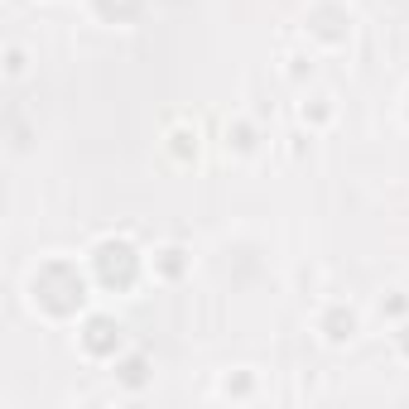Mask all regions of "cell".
I'll return each mask as SVG.
<instances>
[{"mask_svg": "<svg viewBox=\"0 0 409 409\" xmlns=\"http://www.w3.org/2000/svg\"><path fill=\"white\" fill-rule=\"evenodd\" d=\"M97 270H102L106 284H121V289H126V284L135 279V250L126 241H106L97 250Z\"/></svg>", "mask_w": 409, "mask_h": 409, "instance_id": "obj_1", "label": "cell"}, {"mask_svg": "<svg viewBox=\"0 0 409 409\" xmlns=\"http://www.w3.org/2000/svg\"><path fill=\"white\" fill-rule=\"evenodd\" d=\"M111 347H121V327L111 323V318H92V323H87V352L106 356Z\"/></svg>", "mask_w": 409, "mask_h": 409, "instance_id": "obj_2", "label": "cell"}, {"mask_svg": "<svg viewBox=\"0 0 409 409\" xmlns=\"http://www.w3.org/2000/svg\"><path fill=\"white\" fill-rule=\"evenodd\" d=\"M323 327H327V337H332V342H347V337L356 332V313H352V308H332Z\"/></svg>", "mask_w": 409, "mask_h": 409, "instance_id": "obj_3", "label": "cell"}, {"mask_svg": "<svg viewBox=\"0 0 409 409\" xmlns=\"http://www.w3.org/2000/svg\"><path fill=\"white\" fill-rule=\"evenodd\" d=\"M121 381H126V385H145V361H126Z\"/></svg>", "mask_w": 409, "mask_h": 409, "instance_id": "obj_4", "label": "cell"}, {"mask_svg": "<svg viewBox=\"0 0 409 409\" xmlns=\"http://www.w3.org/2000/svg\"><path fill=\"white\" fill-rule=\"evenodd\" d=\"M400 347H405V352H409V327H405V337H400Z\"/></svg>", "mask_w": 409, "mask_h": 409, "instance_id": "obj_5", "label": "cell"}]
</instances>
